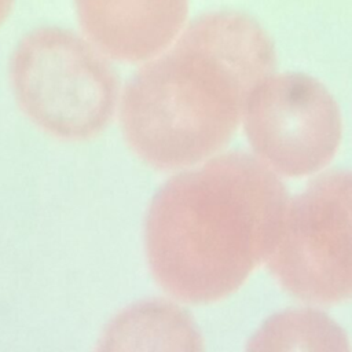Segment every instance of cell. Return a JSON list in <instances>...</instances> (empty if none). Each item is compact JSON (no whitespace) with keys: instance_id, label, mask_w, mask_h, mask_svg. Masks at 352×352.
Wrapping results in <instances>:
<instances>
[{"instance_id":"obj_1","label":"cell","mask_w":352,"mask_h":352,"mask_svg":"<svg viewBox=\"0 0 352 352\" xmlns=\"http://www.w3.org/2000/svg\"><path fill=\"white\" fill-rule=\"evenodd\" d=\"M275 65L274 44L252 16L216 11L195 18L126 84L120 109L126 143L161 170L208 158L230 140L249 95Z\"/></svg>"},{"instance_id":"obj_2","label":"cell","mask_w":352,"mask_h":352,"mask_svg":"<svg viewBox=\"0 0 352 352\" xmlns=\"http://www.w3.org/2000/svg\"><path fill=\"white\" fill-rule=\"evenodd\" d=\"M287 202L275 172L243 151L176 175L155 194L146 217L154 279L184 302L227 297L270 256Z\"/></svg>"},{"instance_id":"obj_3","label":"cell","mask_w":352,"mask_h":352,"mask_svg":"<svg viewBox=\"0 0 352 352\" xmlns=\"http://www.w3.org/2000/svg\"><path fill=\"white\" fill-rule=\"evenodd\" d=\"M95 45L60 28L30 32L11 59V82L22 111L65 140L99 135L113 118L118 80Z\"/></svg>"},{"instance_id":"obj_4","label":"cell","mask_w":352,"mask_h":352,"mask_svg":"<svg viewBox=\"0 0 352 352\" xmlns=\"http://www.w3.org/2000/svg\"><path fill=\"white\" fill-rule=\"evenodd\" d=\"M267 263L283 289L302 301L352 298V172L320 175L287 202Z\"/></svg>"},{"instance_id":"obj_5","label":"cell","mask_w":352,"mask_h":352,"mask_svg":"<svg viewBox=\"0 0 352 352\" xmlns=\"http://www.w3.org/2000/svg\"><path fill=\"white\" fill-rule=\"evenodd\" d=\"M245 132L270 169L304 176L322 169L341 140V116L330 92L301 73L268 76L249 95Z\"/></svg>"},{"instance_id":"obj_6","label":"cell","mask_w":352,"mask_h":352,"mask_svg":"<svg viewBox=\"0 0 352 352\" xmlns=\"http://www.w3.org/2000/svg\"><path fill=\"white\" fill-rule=\"evenodd\" d=\"M80 26L103 55L140 62L164 51L177 36L188 0H74Z\"/></svg>"},{"instance_id":"obj_7","label":"cell","mask_w":352,"mask_h":352,"mask_svg":"<svg viewBox=\"0 0 352 352\" xmlns=\"http://www.w3.org/2000/svg\"><path fill=\"white\" fill-rule=\"evenodd\" d=\"M106 342H154L155 348L201 349V337L187 312L165 301L142 302L122 312L110 326Z\"/></svg>"},{"instance_id":"obj_8","label":"cell","mask_w":352,"mask_h":352,"mask_svg":"<svg viewBox=\"0 0 352 352\" xmlns=\"http://www.w3.org/2000/svg\"><path fill=\"white\" fill-rule=\"evenodd\" d=\"M252 348H346V337L326 315L316 311L280 314L261 329Z\"/></svg>"},{"instance_id":"obj_9","label":"cell","mask_w":352,"mask_h":352,"mask_svg":"<svg viewBox=\"0 0 352 352\" xmlns=\"http://www.w3.org/2000/svg\"><path fill=\"white\" fill-rule=\"evenodd\" d=\"M14 3H15V0H0V26L10 15Z\"/></svg>"}]
</instances>
